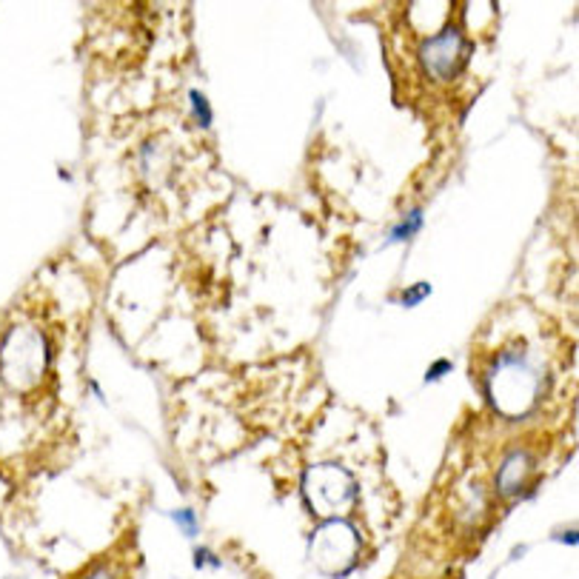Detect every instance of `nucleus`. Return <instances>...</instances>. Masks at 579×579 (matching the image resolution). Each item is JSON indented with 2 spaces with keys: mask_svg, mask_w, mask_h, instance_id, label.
Returning a JSON list of instances; mask_svg holds the SVG:
<instances>
[{
  "mask_svg": "<svg viewBox=\"0 0 579 579\" xmlns=\"http://www.w3.org/2000/svg\"><path fill=\"white\" fill-rule=\"evenodd\" d=\"M420 226H422V211L414 208V211L406 217V220L391 231V240H396V243H400V240H408V237H414V234L420 231Z\"/></svg>",
  "mask_w": 579,
  "mask_h": 579,
  "instance_id": "nucleus-1",
  "label": "nucleus"
},
{
  "mask_svg": "<svg viewBox=\"0 0 579 579\" xmlns=\"http://www.w3.org/2000/svg\"><path fill=\"white\" fill-rule=\"evenodd\" d=\"M189 100H192V106H194V117H197V123H200V126H208V123H211V108H208V100H206L200 92H192V94H189Z\"/></svg>",
  "mask_w": 579,
  "mask_h": 579,
  "instance_id": "nucleus-2",
  "label": "nucleus"
},
{
  "mask_svg": "<svg viewBox=\"0 0 579 579\" xmlns=\"http://www.w3.org/2000/svg\"><path fill=\"white\" fill-rule=\"evenodd\" d=\"M431 292V285L428 283H422V285H414V288H408V292L403 294V306H417L420 300H425V294Z\"/></svg>",
  "mask_w": 579,
  "mask_h": 579,
  "instance_id": "nucleus-3",
  "label": "nucleus"
},
{
  "mask_svg": "<svg viewBox=\"0 0 579 579\" xmlns=\"http://www.w3.org/2000/svg\"><path fill=\"white\" fill-rule=\"evenodd\" d=\"M448 371H451V363H448V359H440V363H434V369L428 371V377H425V380H428V383H434L440 374H448Z\"/></svg>",
  "mask_w": 579,
  "mask_h": 579,
  "instance_id": "nucleus-4",
  "label": "nucleus"
},
{
  "mask_svg": "<svg viewBox=\"0 0 579 579\" xmlns=\"http://www.w3.org/2000/svg\"><path fill=\"white\" fill-rule=\"evenodd\" d=\"M174 520H180L186 531H192V534H194V514H192V511H177V514H174Z\"/></svg>",
  "mask_w": 579,
  "mask_h": 579,
  "instance_id": "nucleus-5",
  "label": "nucleus"
}]
</instances>
